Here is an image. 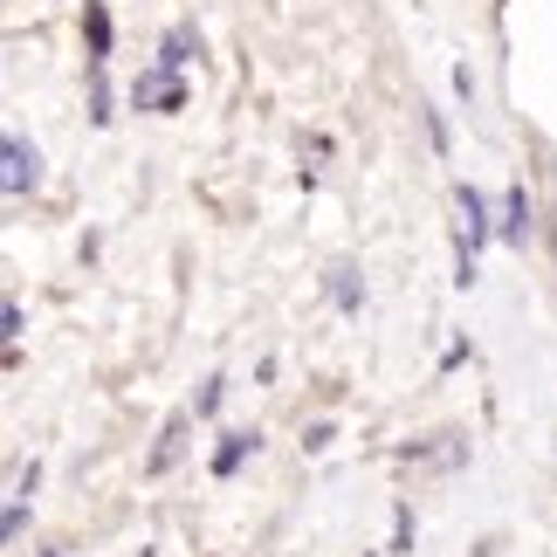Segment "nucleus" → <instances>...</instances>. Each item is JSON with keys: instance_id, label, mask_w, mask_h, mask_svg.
Returning <instances> with one entry per match:
<instances>
[{"instance_id": "f257e3e1", "label": "nucleus", "mask_w": 557, "mask_h": 557, "mask_svg": "<svg viewBox=\"0 0 557 557\" xmlns=\"http://www.w3.org/2000/svg\"><path fill=\"white\" fill-rule=\"evenodd\" d=\"M0 159H8V193H35V180H41V159H35V145H28V138H14V132H8V145H0Z\"/></svg>"}, {"instance_id": "f03ea898", "label": "nucleus", "mask_w": 557, "mask_h": 557, "mask_svg": "<svg viewBox=\"0 0 557 557\" xmlns=\"http://www.w3.org/2000/svg\"><path fill=\"white\" fill-rule=\"evenodd\" d=\"M496 227H503V242H517V248L530 242V200H523V186L503 200V221H496Z\"/></svg>"}, {"instance_id": "7ed1b4c3", "label": "nucleus", "mask_w": 557, "mask_h": 557, "mask_svg": "<svg viewBox=\"0 0 557 557\" xmlns=\"http://www.w3.org/2000/svg\"><path fill=\"white\" fill-rule=\"evenodd\" d=\"M138 103H159V111H180V83H173V70H159V76H138Z\"/></svg>"}, {"instance_id": "20e7f679", "label": "nucleus", "mask_w": 557, "mask_h": 557, "mask_svg": "<svg viewBox=\"0 0 557 557\" xmlns=\"http://www.w3.org/2000/svg\"><path fill=\"white\" fill-rule=\"evenodd\" d=\"M248 447H255L248 434H227V441H221V455H213V475H234V468H242V455H248Z\"/></svg>"}, {"instance_id": "39448f33", "label": "nucleus", "mask_w": 557, "mask_h": 557, "mask_svg": "<svg viewBox=\"0 0 557 557\" xmlns=\"http://www.w3.org/2000/svg\"><path fill=\"white\" fill-rule=\"evenodd\" d=\"M180 434H186V420H173V426H165V441H159V455H152V468H173V455H180Z\"/></svg>"}, {"instance_id": "423d86ee", "label": "nucleus", "mask_w": 557, "mask_h": 557, "mask_svg": "<svg viewBox=\"0 0 557 557\" xmlns=\"http://www.w3.org/2000/svg\"><path fill=\"white\" fill-rule=\"evenodd\" d=\"M331 289H337V304H345V310L358 304V296H366V289H358V283H351V269H337V283H331Z\"/></svg>"}]
</instances>
